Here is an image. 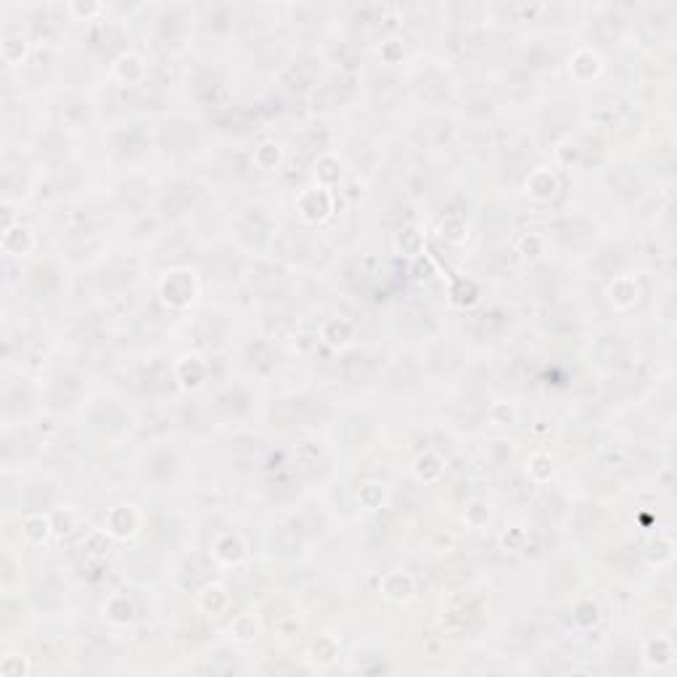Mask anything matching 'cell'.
Returning a JSON list of instances; mask_svg holds the SVG:
<instances>
[{
    "instance_id": "obj_1",
    "label": "cell",
    "mask_w": 677,
    "mask_h": 677,
    "mask_svg": "<svg viewBox=\"0 0 677 677\" xmlns=\"http://www.w3.org/2000/svg\"><path fill=\"white\" fill-rule=\"evenodd\" d=\"M344 376L352 384H365V379L370 376V365L363 355H349L344 363Z\"/></svg>"
}]
</instances>
